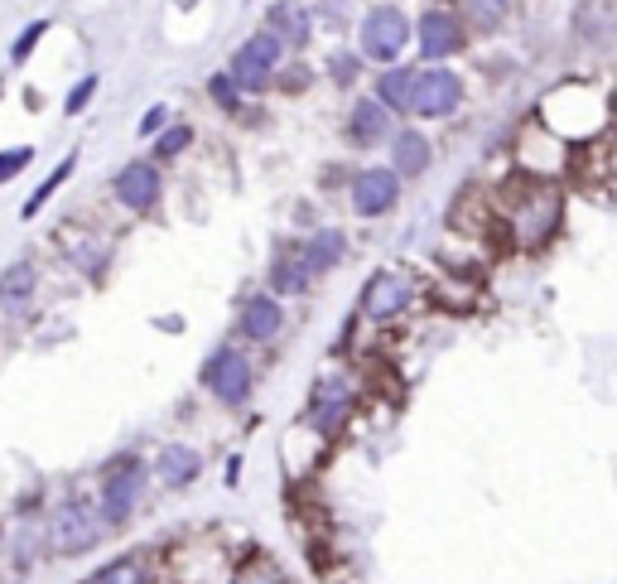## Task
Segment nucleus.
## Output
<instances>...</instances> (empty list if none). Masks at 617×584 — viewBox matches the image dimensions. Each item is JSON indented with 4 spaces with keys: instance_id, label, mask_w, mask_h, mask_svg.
<instances>
[{
    "instance_id": "obj_1",
    "label": "nucleus",
    "mask_w": 617,
    "mask_h": 584,
    "mask_svg": "<svg viewBox=\"0 0 617 584\" xmlns=\"http://www.w3.org/2000/svg\"><path fill=\"white\" fill-rule=\"evenodd\" d=\"M101 541V522L88 503H63L54 517H48V546L58 556H82Z\"/></svg>"
},
{
    "instance_id": "obj_2",
    "label": "nucleus",
    "mask_w": 617,
    "mask_h": 584,
    "mask_svg": "<svg viewBox=\"0 0 617 584\" xmlns=\"http://www.w3.org/2000/svg\"><path fill=\"white\" fill-rule=\"evenodd\" d=\"M141 493H145V469H141L135 459H126L121 469H111L107 483H101V517H107V526L131 522V512H135V503H141Z\"/></svg>"
},
{
    "instance_id": "obj_3",
    "label": "nucleus",
    "mask_w": 617,
    "mask_h": 584,
    "mask_svg": "<svg viewBox=\"0 0 617 584\" xmlns=\"http://www.w3.org/2000/svg\"><path fill=\"white\" fill-rule=\"evenodd\" d=\"M203 382L213 387V397L217 401H227V406H242L251 397V363L242 353H232V348H222L208 357V367H203Z\"/></svg>"
},
{
    "instance_id": "obj_4",
    "label": "nucleus",
    "mask_w": 617,
    "mask_h": 584,
    "mask_svg": "<svg viewBox=\"0 0 617 584\" xmlns=\"http://www.w3.org/2000/svg\"><path fill=\"white\" fill-rule=\"evenodd\" d=\"M405 15L396 5H382V10H371L367 15V25H362V54L376 58V63H386V58H396L401 48H405Z\"/></svg>"
},
{
    "instance_id": "obj_5",
    "label": "nucleus",
    "mask_w": 617,
    "mask_h": 584,
    "mask_svg": "<svg viewBox=\"0 0 617 584\" xmlns=\"http://www.w3.org/2000/svg\"><path fill=\"white\" fill-rule=\"evenodd\" d=\"M458 97H463V82L454 73H444V68H434V73H415V88H410V111H420V116H444V111H454L458 107Z\"/></svg>"
},
{
    "instance_id": "obj_6",
    "label": "nucleus",
    "mask_w": 617,
    "mask_h": 584,
    "mask_svg": "<svg viewBox=\"0 0 617 584\" xmlns=\"http://www.w3.org/2000/svg\"><path fill=\"white\" fill-rule=\"evenodd\" d=\"M396 198H401V179H396V169H362V175L352 179V208L362 213V218L386 213Z\"/></svg>"
},
{
    "instance_id": "obj_7",
    "label": "nucleus",
    "mask_w": 617,
    "mask_h": 584,
    "mask_svg": "<svg viewBox=\"0 0 617 584\" xmlns=\"http://www.w3.org/2000/svg\"><path fill=\"white\" fill-rule=\"evenodd\" d=\"M405 304H410V281L396 276V271H382V276H371L367 290H362L367 319H396Z\"/></svg>"
},
{
    "instance_id": "obj_8",
    "label": "nucleus",
    "mask_w": 617,
    "mask_h": 584,
    "mask_svg": "<svg viewBox=\"0 0 617 584\" xmlns=\"http://www.w3.org/2000/svg\"><path fill=\"white\" fill-rule=\"evenodd\" d=\"M458 44H463V29L449 10H430L420 20V48H424V58H449L458 54Z\"/></svg>"
},
{
    "instance_id": "obj_9",
    "label": "nucleus",
    "mask_w": 617,
    "mask_h": 584,
    "mask_svg": "<svg viewBox=\"0 0 617 584\" xmlns=\"http://www.w3.org/2000/svg\"><path fill=\"white\" fill-rule=\"evenodd\" d=\"M154 194H160V175H154V165H126L121 175H116V198H121L126 208H135V213L154 208Z\"/></svg>"
},
{
    "instance_id": "obj_10",
    "label": "nucleus",
    "mask_w": 617,
    "mask_h": 584,
    "mask_svg": "<svg viewBox=\"0 0 617 584\" xmlns=\"http://www.w3.org/2000/svg\"><path fill=\"white\" fill-rule=\"evenodd\" d=\"M280 324H285V314H280V304L270 300V295H251V300L242 304V334H246V338L266 343V338L280 334Z\"/></svg>"
},
{
    "instance_id": "obj_11",
    "label": "nucleus",
    "mask_w": 617,
    "mask_h": 584,
    "mask_svg": "<svg viewBox=\"0 0 617 584\" xmlns=\"http://www.w3.org/2000/svg\"><path fill=\"white\" fill-rule=\"evenodd\" d=\"M342 416H348V387H342V382H323L314 391V406H308L314 430H338Z\"/></svg>"
},
{
    "instance_id": "obj_12",
    "label": "nucleus",
    "mask_w": 617,
    "mask_h": 584,
    "mask_svg": "<svg viewBox=\"0 0 617 584\" xmlns=\"http://www.w3.org/2000/svg\"><path fill=\"white\" fill-rule=\"evenodd\" d=\"M154 469H160V478L169 488H183L198 478V450H188V444H164L160 459H154Z\"/></svg>"
},
{
    "instance_id": "obj_13",
    "label": "nucleus",
    "mask_w": 617,
    "mask_h": 584,
    "mask_svg": "<svg viewBox=\"0 0 617 584\" xmlns=\"http://www.w3.org/2000/svg\"><path fill=\"white\" fill-rule=\"evenodd\" d=\"M342 261V232H319V237H308V247L299 256V266H304V276H323V271H333Z\"/></svg>"
},
{
    "instance_id": "obj_14",
    "label": "nucleus",
    "mask_w": 617,
    "mask_h": 584,
    "mask_svg": "<svg viewBox=\"0 0 617 584\" xmlns=\"http://www.w3.org/2000/svg\"><path fill=\"white\" fill-rule=\"evenodd\" d=\"M82 584H150V565L141 556H121L111 565H101L97 575H88Z\"/></svg>"
},
{
    "instance_id": "obj_15",
    "label": "nucleus",
    "mask_w": 617,
    "mask_h": 584,
    "mask_svg": "<svg viewBox=\"0 0 617 584\" xmlns=\"http://www.w3.org/2000/svg\"><path fill=\"white\" fill-rule=\"evenodd\" d=\"M410 88H415V73H410V68H391V73H382V82H376V107L405 111L410 107Z\"/></svg>"
},
{
    "instance_id": "obj_16",
    "label": "nucleus",
    "mask_w": 617,
    "mask_h": 584,
    "mask_svg": "<svg viewBox=\"0 0 617 584\" xmlns=\"http://www.w3.org/2000/svg\"><path fill=\"white\" fill-rule=\"evenodd\" d=\"M266 78H270V68H266L261 58H256V54H251L246 44L236 48V54H232V73H227V82H232V88L261 92V88H266Z\"/></svg>"
},
{
    "instance_id": "obj_17",
    "label": "nucleus",
    "mask_w": 617,
    "mask_h": 584,
    "mask_svg": "<svg viewBox=\"0 0 617 584\" xmlns=\"http://www.w3.org/2000/svg\"><path fill=\"white\" fill-rule=\"evenodd\" d=\"M386 131H391V111L376 107V101H357V111H352V135L357 141L371 145V141H382Z\"/></svg>"
},
{
    "instance_id": "obj_18",
    "label": "nucleus",
    "mask_w": 617,
    "mask_h": 584,
    "mask_svg": "<svg viewBox=\"0 0 617 584\" xmlns=\"http://www.w3.org/2000/svg\"><path fill=\"white\" fill-rule=\"evenodd\" d=\"M430 165V145H424L420 131H401L396 135V175H420Z\"/></svg>"
},
{
    "instance_id": "obj_19",
    "label": "nucleus",
    "mask_w": 617,
    "mask_h": 584,
    "mask_svg": "<svg viewBox=\"0 0 617 584\" xmlns=\"http://www.w3.org/2000/svg\"><path fill=\"white\" fill-rule=\"evenodd\" d=\"M73 169H78V154H63V160H58V169H54V175H48V179H44L39 188H34L29 198H25V208H20V213H25V218H34V213H39V208H44L48 198L58 194V184H63L68 175H73Z\"/></svg>"
},
{
    "instance_id": "obj_20",
    "label": "nucleus",
    "mask_w": 617,
    "mask_h": 584,
    "mask_svg": "<svg viewBox=\"0 0 617 584\" xmlns=\"http://www.w3.org/2000/svg\"><path fill=\"white\" fill-rule=\"evenodd\" d=\"M34 290V266L29 261H15L10 271H0V300L5 304H25Z\"/></svg>"
},
{
    "instance_id": "obj_21",
    "label": "nucleus",
    "mask_w": 617,
    "mask_h": 584,
    "mask_svg": "<svg viewBox=\"0 0 617 584\" xmlns=\"http://www.w3.org/2000/svg\"><path fill=\"white\" fill-rule=\"evenodd\" d=\"M270 285L280 290V295H299V290L308 285L304 266L295 261V256H276V266H270Z\"/></svg>"
},
{
    "instance_id": "obj_22",
    "label": "nucleus",
    "mask_w": 617,
    "mask_h": 584,
    "mask_svg": "<svg viewBox=\"0 0 617 584\" xmlns=\"http://www.w3.org/2000/svg\"><path fill=\"white\" fill-rule=\"evenodd\" d=\"M266 34L289 39V44H304V39H308V20H299L295 5H280V10H276V29H266Z\"/></svg>"
},
{
    "instance_id": "obj_23",
    "label": "nucleus",
    "mask_w": 617,
    "mask_h": 584,
    "mask_svg": "<svg viewBox=\"0 0 617 584\" xmlns=\"http://www.w3.org/2000/svg\"><path fill=\"white\" fill-rule=\"evenodd\" d=\"M232 584H285V579H280V570L270 560H246L242 570L232 575Z\"/></svg>"
},
{
    "instance_id": "obj_24",
    "label": "nucleus",
    "mask_w": 617,
    "mask_h": 584,
    "mask_svg": "<svg viewBox=\"0 0 617 584\" xmlns=\"http://www.w3.org/2000/svg\"><path fill=\"white\" fill-rule=\"evenodd\" d=\"M44 29H48L44 20H34V25H25V34H20V39H15V48H10V58H15V63H25V58H29V48H34V44H39V39H44Z\"/></svg>"
},
{
    "instance_id": "obj_25",
    "label": "nucleus",
    "mask_w": 617,
    "mask_h": 584,
    "mask_svg": "<svg viewBox=\"0 0 617 584\" xmlns=\"http://www.w3.org/2000/svg\"><path fill=\"white\" fill-rule=\"evenodd\" d=\"M246 48H251V54L261 58L266 68H276V58H280V39H276V34H256V39H246Z\"/></svg>"
},
{
    "instance_id": "obj_26",
    "label": "nucleus",
    "mask_w": 617,
    "mask_h": 584,
    "mask_svg": "<svg viewBox=\"0 0 617 584\" xmlns=\"http://www.w3.org/2000/svg\"><path fill=\"white\" fill-rule=\"evenodd\" d=\"M25 165H29V145H15V150H5V154H0V184H10V179L20 175Z\"/></svg>"
},
{
    "instance_id": "obj_27",
    "label": "nucleus",
    "mask_w": 617,
    "mask_h": 584,
    "mask_svg": "<svg viewBox=\"0 0 617 584\" xmlns=\"http://www.w3.org/2000/svg\"><path fill=\"white\" fill-rule=\"evenodd\" d=\"M463 5H468V10H473L483 25H497V20L507 15V5H511V0H463Z\"/></svg>"
},
{
    "instance_id": "obj_28",
    "label": "nucleus",
    "mask_w": 617,
    "mask_h": 584,
    "mask_svg": "<svg viewBox=\"0 0 617 584\" xmlns=\"http://www.w3.org/2000/svg\"><path fill=\"white\" fill-rule=\"evenodd\" d=\"M92 92H97V78H82V82H78V88H73V92H68V101H63V111H68V116H78V111H82V107H88V101H92Z\"/></svg>"
},
{
    "instance_id": "obj_29",
    "label": "nucleus",
    "mask_w": 617,
    "mask_h": 584,
    "mask_svg": "<svg viewBox=\"0 0 617 584\" xmlns=\"http://www.w3.org/2000/svg\"><path fill=\"white\" fill-rule=\"evenodd\" d=\"M188 135H193L188 126H174V131H164V135H160V145H154V154H164V160H169V154H179V150L188 145Z\"/></svg>"
},
{
    "instance_id": "obj_30",
    "label": "nucleus",
    "mask_w": 617,
    "mask_h": 584,
    "mask_svg": "<svg viewBox=\"0 0 617 584\" xmlns=\"http://www.w3.org/2000/svg\"><path fill=\"white\" fill-rule=\"evenodd\" d=\"M164 116H169L164 107H150V111L141 116V135H154V131H160V126H164Z\"/></svg>"
},
{
    "instance_id": "obj_31",
    "label": "nucleus",
    "mask_w": 617,
    "mask_h": 584,
    "mask_svg": "<svg viewBox=\"0 0 617 584\" xmlns=\"http://www.w3.org/2000/svg\"><path fill=\"white\" fill-rule=\"evenodd\" d=\"M333 73H338V82H352V78H357V58H338Z\"/></svg>"
},
{
    "instance_id": "obj_32",
    "label": "nucleus",
    "mask_w": 617,
    "mask_h": 584,
    "mask_svg": "<svg viewBox=\"0 0 617 584\" xmlns=\"http://www.w3.org/2000/svg\"><path fill=\"white\" fill-rule=\"evenodd\" d=\"M213 92H217V101H232V82H227V73L213 78Z\"/></svg>"
},
{
    "instance_id": "obj_33",
    "label": "nucleus",
    "mask_w": 617,
    "mask_h": 584,
    "mask_svg": "<svg viewBox=\"0 0 617 584\" xmlns=\"http://www.w3.org/2000/svg\"><path fill=\"white\" fill-rule=\"evenodd\" d=\"M0 541H5V536H0Z\"/></svg>"
}]
</instances>
